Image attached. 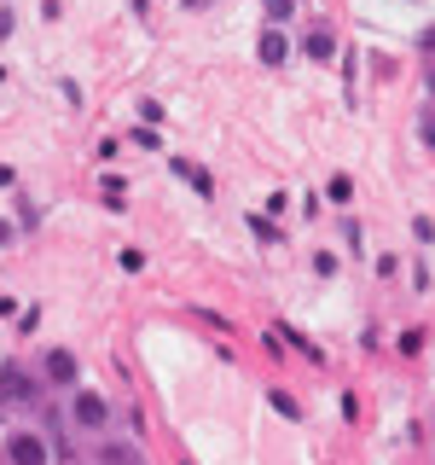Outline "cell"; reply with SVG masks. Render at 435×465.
Here are the masks:
<instances>
[{"label": "cell", "instance_id": "obj_1", "mask_svg": "<svg viewBox=\"0 0 435 465\" xmlns=\"http://www.w3.org/2000/svg\"><path fill=\"white\" fill-rule=\"evenodd\" d=\"M35 396H41V378H30L18 361L0 366V401H6V408H30Z\"/></svg>", "mask_w": 435, "mask_h": 465}, {"label": "cell", "instance_id": "obj_2", "mask_svg": "<svg viewBox=\"0 0 435 465\" xmlns=\"http://www.w3.org/2000/svg\"><path fill=\"white\" fill-rule=\"evenodd\" d=\"M70 425H76V431H105V425H110V401L99 396V390H76V401H70Z\"/></svg>", "mask_w": 435, "mask_h": 465}, {"label": "cell", "instance_id": "obj_3", "mask_svg": "<svg viewBox=\"0 0 435 465\" xmlns=\"http://www.w3.org/2000/svg\"><path fill=\"white\" fill-rule=\"evenodd\" d=\"M6 465H53V454H47V443L35 431H18V436H6Z\"/></svg>", "mask_w": 435, "mask_h": 465}, {"label": "cell", "instance_id": "obj_4", "mask_svg": "<svg viewBox=\"0 0 435 465\" xmlns=\"http://www.w3.org/2000/svg\"><path fill=\"white\" fill-rule=\"evenodd\" d=\"M302 53L314 58V65H331V58H337V35H331V23H314V30L302 35Z\"/></svg>", "mask_w": 435, "mask_h": 465}, {"label": "cell", "instance_id": "obj_5", "mask_svg": "<svg viewBox=\"0 0 435 465\" xmlns=\"http://www.w3.org/2000/svg\"><path fill=\"white\" fill-rule=\"evenodd\" d=\"M291 53H296V47H291V35L267 23V30H261V41H256V58H261V65H284Z\"/></svg>", "mask_w": 435, "mask_h": 465}, {"label": "cell", "instance_id": "obj_6", "mask_svg": "<svg viewBox=\"0 0 435 465\" xmlns=\"http://www.w3.org/2000/svg\"><path fill=\"white\" fill-rule=\"evenodd\" d=\"M174 175H180L186 187L197 192V198H215V180H209V169H204V163H192V157H174Z\"/></svg>", "mask_w": 435, "mask_h": 465}, {"label": "cell", "instance_id": "obj_7", "mask_svg": "<svg viewBox=\"0 0 435 465\" xmlns=\"http://www.w3.org/2000/svg\"><path fill=\"white\" fill-rule=\"evenodd\" d=\"M41 373L53 378V384H76V355H70V349H47L41 355Z\"/></svg>", "mask_w": 435, "mask_h": 465}, {"label": "cell", "instance_id": "obj_8", "mask_svg": "<svg viewBox=\"0 0 435 465\" xmlns=\"http://www.w3.org/2000/svg\"><path fill=\"white\" fill-rule=\"evenodd\" d=\"M99 465H145V460H140L134 443H105V448H99Z\"/></svg>", "mask_w": 435, "mask_h": 465}, {"label": "cell", "instance_id": "obj_9", "mask_svg": "<svg viewBox=\"0 0 435 465\" xmlns=\"http://www.w3.org/2000/svg\"><path fill=\"white\" fill-rule=\"evenodd\" d=\"M261 12H267V23H273V30H279V23H291L296 0H261Z\"/></svg>", "mask_w": 435, "mask_h": 465}, {"label": "cell", "instance_id": "obj_10", "mask_svg": "<svg viewBox=\"0 0 435 465\" xmlns=\"http://www.w3.org/2000/svg\"><path fill=\"white\" fill-rule=\"evenodd\" d=\"M250 232H256V239H261V244H279V239H284V232H279V227H273V222H267V215H250Z\"/></svg>", "mask_w": 435, "mask_h": 465}, {"label": "cell", "instance_id": "obj_11", "mask_svg": "<svg viewBox=\"0 0 435 465\" xmlns=\"http://www.w3.org/2000/svg\"><path fill=\"white\" fill-rule=\"evenodd\" d=\"M267 401H273V413H284V419H302V408H296L284 390H267Z\"/></svg>", "mask_w": 435, "mask_h": 465}, {"label": "cell", "instance_id": "obj_12", "mask_svg": "<svg viewBox=\"0 0 435 465\" xmlns=\"http://www.w3.org/2000/svg\"><path fill=\"white\" fill-rule=\"evenodd\" d=\"M331 204H348V198H354V180H348V175H331Z\"/></svg>", "mask_w": 435, "mask_h": 465}, {"label": "cell", "instance_id": "obj_13", "mask_svg": "<svg viewBox=\"0 0 435 465\" xmlns=\"http://www.w3.org/2000/svg\"><path fill=\"white\" fill-rule=\"evenodd\" d=\"M134 145H145V152H157V145H163V140H157V128H152V122H140V128H134Z\"/></svg>", "mask_w": 435, "mask_h": 465}, {"label": "cell", "instance_id": "obj_14", "mask_svg": "<svg viewBox=\"0 0 435 465\" xmlns=\"http://www.w3.org/2000/svg\"><path fill=\"white\" fill-rule=\"evenodd\" d=\"M418 140H424V145H430V152H435V105H430V111H424V122H418Z\"/></svg>", "mask_w": 435, "mask_h": 465}, {"label": "cell", "instance_id": "obj_15", "mask_svg": "<svg viewBox=\"0 0 435 465\" xmlns=\"http://www.w3.org/2000/svg\"><path fill=\"white\" fill-rule=\"evenodd\" d=\"M140 122H152V128H157V122H163V105H157V100H140Z\"/></svg>", "mask_w": 435, "mask_h": 465}, {"label": "cell", "instance_id": "obj_16", "mask_svg": "<svg viewBox=\"0 0 435 465\" xmlns=\"http://www.w3.org/2000/svg\"><path fill=\"white\" fill-rule=\"evenodd\" d=\"M314 274H326V279H331V274H337V256L319 250V256H314Z\"/></svg>", "mask_w": 435, "mask_h": 465}, {"label": "cell", "instance_id": "obj_17", "mask_svg": "<svg viewBox=\"0 0 435 465\" xmlns=\"http://www.w3.org/2000/svg\"><path fill=\"white\" fill-rule=\"evenodd\" d=\"M117 152H122V140H99V145H93V157H99V163H110Z\"/></svg>", "mask_w": 435, "mask_h": 465}, {"label": "cell", "instance_id": "obj_18", "mask_svg": "<svg viewBox=\"0 0 435 465\" xmlns=\"http://www.w3.org/2000/svg\"><path fill=\"white\" fill-rule=\"evenodd\" d=\"M0 187H18V169L12 163H0Z\"/></svg>", "mask_w": 435, "mask_h": 465}, {"label": "cell", "instance_id": "obj_19", "mask_svg": "<svg viewBox=\"0 0 435 465\" xmlns=\"http://www.w3.org/2000/svg\"><path fill=\"white\" fill-rule=\"evenodd\" d=\"M186 6H192V12H197V6H209V0H186Z\"/></svg>", "mask_w": 435, "mask_h": 465}, {"label": "cell", "instance_id": "obj_20", "mask_svg": "<svg viewBox=\"0 0 435 465\" xmlns=\"http://www.w3.org/2000/svg\"><path fill=\"white\" fill-rule=\"evenodd\" d=\"M180 465H192V460H180Z\"/></svg>", "mask_w": 435, "mask_h": 465}]
</instances>
